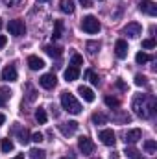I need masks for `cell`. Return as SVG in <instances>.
<instances>
[{
  "instance_id": "1",
  "label": "cell",
  "mask_w": 157,
  "mask_h": 159,
  "mask_svg": "<svg viewBox=\"0 0 157 159\" xmlns=\"http://www.w3.org/2000/svg\"><path fill=\"white\" fill-rule=\"evenodd\" d=\"M157 107V100L150 94H135L133 96V102H131V109L135 111L137 117L141 119H148L155 113Z\"/></svg>"
},
{
  "instance_id": "2",
  "label": "cell",
  "mask_w": 157,
  "mask_h": 159,
  "mask_svg": "<svg viewBox=\"0 0 157 159\" xmlns=\"http://www.w3.org/2000/svg\"><path fill=\"white\" fill-rule=\"evenodd\" d=\"M61 106H63L65 111H69L72 115H79L81 113V104L76 100V96L72 93H69V91L61 93Z\"/></svg>"
},
{
  "instance_id": "3",
  "label": "cell",
  "mask_w": 157,
  "mask_h": 159,
  "mask_svg": "<svg viewBox=\"0 0 157 159\" xmlns=\"http://www.w3.org/2000/svg\"><path fill=\"white\" fill-rule=\"evenodd\" d=\"M100 28L102 26H100V22H98V19L94 15H87V17L81 19V30L83 32H87V34H98Z\"/></svg>"
},
{
  "instance_id": "4",
  "label": "cell",
  "mask_w": 157,
  "mask_h": 159,
  "mask_svg": "<svg viewBox=\"0 0 157 159\" xmlns=\"http://www.w3.org/2000/svg\"><path fill=\"white\" fill-rule=\"evenodd\" d=\"M7 32H9L11 35H15V37H20V35L26 34V26H24L22 20L15 19V20H9V22H7Z\"/></svg>"
},
{
  "instance_id": "5",
  "label": "cell",
  "mask_w": 157,
  "mask_h": 159,
  "mask_svg": "<svg viewBox=\"0 0 157 159\" xmlns=\"http://www.w3.org/2000/svg\"><path fill=\"white\" fill-rule=\"evenodd\" d=\"M78 148L81 150V154H85V156H91L92 152H94V143L89 139V137H79L78 139Z\"/></svg>"
},
{
  "instance_id": "6",
  "label": "cell",
  "mask_w": 157,
  "mask_h": 159,
  "mask_svg": "<svg viewBox=\"0 0 157 159\" xmlns=\"http://www.w3.org/2000/svg\"><path fill=\"white\" fill-rule=\"evenodd\" d=\"M79 124L76 120H69V122H63V124H59V131L65 135V137H70V135H74L76 131H78Z\"/></svg>"
},
{
  "instance_id": "7",
  "label": "cell",
  "mask_w": 157,
  "mask_h": 159,
  "mask_svg": "<svg viewBox=\"0 0 157 159\" xmlns=\"http://www.w3.org/2000/svg\"><path fill=\"white\" fill-rule=\"evenodd\" d=\"M98 139L102 141V144H105V146H113L115 144V141H117V137H115V131L113 129H102L100 133H98Z\"/></svg>"
},
{
  "instance_id": "8",
  "label": "cell",
  "mask_w": 157,
  "mask_h": 159,
  "mask_svg": "<svg viewBox=\"0 0 157 159\" xmlns=\"http://www.w3.org/2000/svg\"><path fill=\"white\" fill-rule=\"evenodd\" d=\"M41 87L43 89H54L56 85H57V78H56V74L54 72H46V74H43L39 80Z\"/></svg>"
},
{
  "instance_id": "9",
  "label": "cell",
  "mask_w": 157,
  "mask_h": 159,
  "mask_svg": "<svg viewBox=\"0 0 157 159\" xmlns=\"http://www.w3.org/2000/svg\"><path fill=\"white\" fill-rule=\"evenodd\" d=\"M139 9L142 13H148L150 17H155L157 15V6H155V2H152V0H142L139 4Z\"/></svg>"
},
{
  "instance_id": "10",
  "label": "cell",
  "mask_w": 157,
  "mask_h": 159,
  "mask_svg": "<svg viewBox=\"0 0 157 159\" xmlns=\"http://www.w3.org/2000/svg\"><path fill=\"white\" fill-rule=\"evenodd\" d=\"M124 34L128 35V37H139L141 34H142V26L139 24V22H129L126 28H124Z\"/></svg>"
},
{
  "instance_id": "11",
  "label": "cell",
  "mask_w": 157,
  "mask_h": 159,
  "mask_svg": "<svg viewBox=\"0 0 157 159\" xmlns=\"http://www.w3.org/2000/svg\"><path fill=\"white\" fill-rule=\"evenodd\" d=\"M142 139V131L139 129V128H133V129H129L128 133H126V144H135L137 141H141Z\"/></svg>"
},
{
  "instance_id": "12",
  "label": "cell",
  "mask_w": 157,
  "mask_h": 159,
  "mask_svg": "<svg viewBox=\"0 0 157 159\" xmlns=\"http://www.w3.org/2000/svg\"><path fill=\"white\" fill-rule=\"evenodd\" d=\"M115 54H117L118 59H124L128 56V43L124 39H118L117 44H115Z\"/></svg>"
},
{
  "instance_id": "13",
  "label": "cell",
  "mask_w": 157,
  "mask_h": 159,
  "mask_svg": "<svg viewBox=\"0 0 157 159\" xmlns=\"http://www.w3.org/2000/svg\"><path fill=\"white\" fill-rule=\"evenodd\" d=\"M2 80L4 81H15L17 80V69H15V65H7L2 70Z\"/></svg>"
},
{
  "instance_id": "14",
  "label": "cell",
  "mask_w": 157,
  "mask_h": 159,
  "mask_svg": "<svg viewBox=\"0 0 157 159\" xmlns=\"http://www.w3.org/2000/svg\"><path fill=\"white\" fill-rule=\"evenodd\" d=\"M78 94L85 100V102H94V93H92V89H89V87H85V85H79L78 87Z\"/></svg>"
},
{
  "instance_id": "15",
  "label": "cell",
  "mask_w": 157,
  "mask_h": 159,
  "mask_svg": "<svg viewBox=\"0 0 157 159\" xmlns=\"http://www.w3.org/2000/svg\"><path fill=\"white\" fill-rule=\"evenodd\" d=\"M13 131L19 135V141H20L22 144H28V143H30V133H28V129H26V128H19V126H15V128H13Z\"/></svg>"
},
{
  "instance_id": "16",
  "label": "cell",
  "mask_w": 157,
  "mask_h": 159,
  "mask_svg": "<svg viewBox=\"0 0 157 159\" xmlns=\"http://www.w3.org/2000/svg\"><path fill=\"white\" fill-rule=\"evenodd\" d=\"M28 67H30L32 70H39V69L44 67V61L41 59L39 56H30V57H28Z\"/></svg>"
},
{
  "instance_id": "17",
  "label": "cell",
  "mask_w": 157,
  "mask_h": 159,
  "mask_svg": "<svg viewBox=\"0 0 157 159\" xmlns=\"http://www.w3.org/2000/svg\"><path fill=\"white\" fill-rule=\"evenodd\" d=\"M78 78H79V69L70 65V67L65 70V80H67V81H74V80H78Z\"/></svg>"
},
{
  "instance_id": "18",
  "label": "cell",
  "mask_w": 157,
  "mask_h": 159,
  "mask_svg": "<svg viewBox=\"0 0 157 159\" xmlns=\"http://www.w3.org/2000/svg\"><path fill=\"white\" fill-rule=\"evenodd\" d=\"M59 9L67 15L74 13V2L72 0H59Z\"/></svg>"
},
{
  "instance_id": "19",
  "label": "cell",
  "mask_w": 157,
  "mask_h": 159,
  "mask_svg": "<svg viewBox=\"0 0 157 159\" xmlns=\"http://www.w3.org/2000/svg\"><path fill=\"white\" fill-rule=\"evenodd\" d=\"M113 120L118 122V124H128V122L131 120V117L128 115V111H120V109H118L117 113L113 115Z\"/></svg>"
},
{
  "instance_id": "20",
  "label": "cell",
  "mask_w": 157,
  "mask_h": 159,
  "mask_svg": "<svg viewBox=\"0 0 157 159\" xmlns=\"http://www.w3.org/2000/svg\"><path fill=\"white\" fill-rule=\"evenodd\" d=\"M44 52H46L50 57H59V56H61V48H59V46H52V44L44 46Z\"/></svg>"
},
{
  "instance_id": "21",
  "label": "cell",
  "mask_w": 157,
  "mask_h": 159,
  "mask_svg": "<svg viewBox=\"0 0 157 159\" xmlns=\"http://www.w3.org/2000/svg\"><path fill=\"white\" fill-rule=\"evenodd\" d=\"M124 154H126V156H128L129 159H142V154H141L137 148H133V146H128Z\"/></svg>"
},
{
  "instance_id": "22",
  "label": "cell",
  "mask_w": 157,
  "mask_h": 159,
  "mask_svg": "<svg viewBox=\"0 0 157 159\" xmlns=\"http://www.w3.org/2000/svg\"><path fill=\"white\" fill-rule=\"evenodd\" d=\"M0 148H2L4 154L11 152V150H13V141H11V139H2V141H0Z\"/></svg>"
},
{
  "instance_id": "23",
  "label": "cell",
  "mask_w": 157,
  "mask_h": 159,
  "mask_svg": "<svg viewBox=\"0 0 157 159\" xmlns=\"http://www.w3.org/2000/svg\"><path fill=\"white\" fill-rule=\"evenodd\" d=\"M30 157L32 159H46V152L41 148H32L30 150Z\"/></svg>"
},
{
  "instance_id": "24",
  "label": "cell",
  "mask_w": 157,
  "mask_h": 159,
  "mask_svg": "<svg viewBox=\"0 0 157 159\" xmlns=\"http://www.w3.org/2000/svg\"><path fill=\"white\" fill-rule=\"evenodd\" d=\"M35 120H37L39 124H46L48 117H46V111H44V107H39V109L35 111Z\"/></svg>"
},
{
  "instance_id": "25",
  "label": "cell",
  "mask_w": 157,
  "mask_h": 159,
  "mask_svg": "<svg viewBox=\"0 0 157 159\" xmlns=\"http://www.w3.org/2000/svg\"><path fill=\"white\" fill-rule=\"evenodd\" d=\"M150 59H152V57H150L146 52H139V54L135 56V61H137V65H144V63H146V61H150Z\"/></svg>"
},
{
  "instance_id": "26",
  "label": "cell",
  "mask_w": 157,
  "mask_h": 159,
  "mask_svg": "<svg viewBox=\"0 0 157 159\" xmlns=\"http://www.w3.org/2000/svg\"><path fill=\"white\" fill-rule=\"evenodd\" d=\"M144 150L148 154H155L157 152V143L155 141H144Z\"/></svg>"
},
{
  "instance_id": "27",
  "label": "cell",
  "mask_w": 157,
  "mask_h": 159,
  "mask_svg": "<svg viewBox=\"0 0 157 159\" xmlns=\"http://www.w3.org/2000/svg\"><path fill=\"white\" fill-rule=\"evenodd\" d=\"M87 50H89V54L94 56V54L100 50V43H98V41H89V43H87Z\"/></svg>"
},
{
  "instance_id": "28",
  "label": "cell",
  "mask_w": 157,
  "mask_h": 159,
  "mask_svg": "<svg viewBox=\"0 0 157 159\" xmlns=\"http://www.w3.org/2000/svg\"><path fill=\"white\" fill-rule=\"evenodd\" d=\"M92 122H94L96 126H98V124H105V122H107V117H105L104 113H94V115H92Z\"/></svg>"
},
{
  "instance_id": "29",
  "label": "cell",
  "mask_w": 157,
  "mask_h": 159,
  "mask_svg": "<svg viewBox=\"0 0 157 159\" xmlns=\"http://www.w3.org/2000/svg\"><path fill=\"white\" fill-rule=\"evenodd\" d=\"M61 30H63V22L61 20H56V30L52 34V39H59L61 37Z\"/></svg>"
},
{
  "instance_id": "30",
  "label": "cell",
  "mask_w": 157,
  "mask_h": 159,
  "mask_svg": "<svg viewBox=\"0 0 157 159\" xmlns=\"http://www.w3.org/2000/svg\"><path fill=\"white\" fill-rule=\"evenodd\" d=\"M85 76H87V78H91V83H92V85H100V78H98V74H94L92 70H87V72H85Z\"/></svg>"
},
{
  "instance_id": "31",
  "label": "cell",
  "mask_w": 157,
  "mask_h": 159,
  "mask_svg": "<svg viewBox=\"0 0 157 159\" xmlns=\"http://www.w3.org/2000/svg\"><path fill=\"white\" fill-rule=\"evenodd\" d=\"M70 65L79 69V65H83V57H81L79 54H74V56H72V59H70Z\"/></svg>"
},
{
  "instance_id": "32",
  "label": "cell",
  "mask_w": 157,
  "mask_h": 159,
  "mask_svg": "<svg viewBox=\"0 0 157 159\" xmlns=\"http://www.w3.org/2000/svg\"><path fill=\"white\" fill-rule=\"evenodd\" d=\"M104 102H105V106H107V107H118V100H117V98H113V96H105V100H104Z\"/></svg>"
},
{
  "instance_id": "33",
  "label": "cell",
  "mask_w": 157,
  "mask_h": 159,
  "mask_svg": "<svg viewBox=\"0 0 157 159\" xmlns=\"http://www.w3.org/2000/svg\"><path fill=\"white\" fill-rule=\"evenodd\" d=\"M135 85H139V87L146 85V76H142V74H137V76H135Z\"/></svg>"
},
{
  "instance_id": "34",
  "label": "cell",
  "mask_w": 157,
  "mask_h": 159,
  "mask_svg": "<svg viewBox=\"0 0 157 159\" xmlns=\"http://www.w3.org/2000/svg\"><path fill=\"white\" fill-rule=\"evenodd\" d=\"M154 46H155V41L154 39H144L142 41V48H148V50H150V48H154Z\"/></svg>"
},
{
  "instance_id": "35",
  "label": "cell",
  "mask_w": 157,
  "mask_h": 159,
  "mask_svg": "<svg viewBox=\"0 0 157 159\" xmlns=\"http://www.w3.org/2000/svg\"><path fill=\"white\" fill-rule=\"evenodd\" d=\"M30 141H34V143H41V141H43V133H41V131H35V133H32Z\"/></svg>"
},
{
  "instance_id": "36",
  "label": "cell",
  "mask_w": 157,
  "mask_h": 159,
  "mask_svg": "<svg viewBox=\"0 0 157 159\" xmlns=\"http://www.w3.org/2000/svg\"><path fill=\"white\" fill-rule=\"evenodd\" d=\"M117 87H118V89H122V91H126V89H128V85H126L122 80H117Z\"/></svg>"
},
{
  "instance_id": "37",
  "label": "cell",
  "mask_w": 157,
  "mask_h": 159,
  "mask_svg": "<svg viewBox=\"0 0 157 159\" xmlns=\"http://www.w3.org/2000/svg\"><path fill=\"white\" fill-rule=\"evenodd\" d=\"M79 4H81L83 7H91V6H92V2H91V0H79Z\"/></svg>"
},
{
  "instance_id": "38",
  "label": "cell",
  "mask_w": 157,
  "mask_h": 159,
  "mask_svg": "<svg viewBox=\"0 0 157 159\" xmlns=\"http://www.w3.org/2000/svg\"><path fill=\"white\" fill-rule=\"evenodd\" d=\"M6 43H7L6 35H0V48H4V46H6Z\"/></svg>"
},
{
  "instance_id": "39",
  "label": "cell",
  "mask_w": 157,
  "mask_h": 159,
  "mask_svg": "<svg viewBox=\"0 0 157 159\" xmlns=\"http://www.w3.org/2000/svg\"><path fill=\"white\" fill-rule=\"evenodd\" d=\"M2 106H6V98H4V96L0 94V107H2Z\"/></svg>"
},
{
  "instance_id": "40",
  "label": "cell",
  "mask_w": 157,
  "mask_h": 159,
  "mask_svg": "<svg viewBox=\"0 0 157 159\" xmlns=\"http://www.w3.org/2000/svg\"><path fill=\"white\" fill-rule=\"evenodd\" d=\"M4 122H6V117H4V115L0 113V124H4Z\"/></svg>"
},
{
  "instance_id": "41",
  "label": "cell",
  "mask_w": 157,
  "mask_h": 159,
  "mask_svg": "<svg viewBox=\"0 0 157 159\" xmlns=\"http://www.w3.org/2000/svg\"><path fill=\"white\" fill-rule=\"evenodd\" d=\"M13 159H24V154H19V156H15Z\"/></svg>"
},
{
  "instance_id": "42",
  "label": "cell",
  "mask_w": 157,
  "mask_h": 159,
  "mask_svg": "<svg viewBox=\"0 0 157 159\" xmlns=\"http://www.w3.org/2000/svg\"><path fill=\"white\" fill-rule=\"evenodd\" d=\"M0 30H2V19H0Z\"/></svg>"
},
{
  "instance_id": "43",
  "label": "cell",
  "mask_w": 157,
  "mask_h": 159,
  "mask_svg": "<svg viewBox=\"0 0 157 159\" xmlns=\"http://www.w3.org/2000/svg\"><path fill=\"white\" fill-rule=\"evenodd\" d=\"M37 2H48V0H37Z\"/></svg>"
},
{
  "instance_id": "44",
  "label": "cell",
  "mask_w": 157,
  "mask_h": 159,
  "mask_svg": "<svg viewBox=\"0 0 157 159\" xmlns=\"http://www.w3.org/2000/svg\"><path fill=\"white\" fill-rule=\"evenodd\" d=\"M61 159H67V157H61Z\"/></svg>"
},
{
  "instance_id": "45",
  "label": "cell",
  "mask_w": 157,
  "mask_h": 159,
  "mask_svg": "<svg viewBox=\"0 0 157 159\" xmlns=\"http://www.w3.org/2000/svg\"><path fill=\"white\" fill-rule=\"evenodd\" d=\"M100 2H102V0H100Z\"/></svg>"
}]
</instances>
